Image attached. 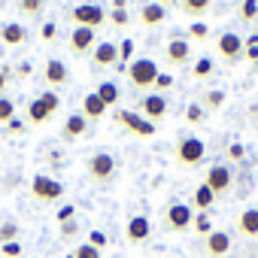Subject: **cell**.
Segmentation results:
<instances>
[{
	"label": "cell",
	"mask_w": 258,
	"mask_h": 258,
	"mask_svg": "<svg viewBox=\"0 0 258 258\" xmlns=\"http://www.w3.org/2000/svg\"><path fill=\"white\" fill-rule=\"evenodd\" d=\"M255 16H258V0H243V4H240V19L252 22Z\"/></svg>",
	"instance_id": "1f68e13d"
},
{
	"label": "cell",
	"mask_w": 258,
	"mask_h": 258,
	"mask_svg": "<svg viewBox=\"0 0 258 258\" xmlns=\"http://www.w3.org/2000/svg\"><path fill=\"white\" fill-rule=\"evenodd\" d=\"M0 40L7 46H22V43H28V28L19 22H7V25H0Z\"/></svg>",
	"instance_id": "44dd1931"
},
{
	"label": "cell",
	"mask_w": 258,
	"mask_h": 258,
	"mask_svg": "<svg viewBox=\"0 0 258 258\" xmlns=\"http://www.w3.org/2000/svg\"><path fill=\"white\" fill-rule=\"evenodd\" d=\"M94 94L106 103V109H109V106H115V103H118V97H121V94H118V85H115V82H109V79H106V82H100Z\"/></svg>",
	"instance_id": "cb8c5ba5"
},
{
	"label": "cell",
	"mask_w": 258,
	"mask_h": 258,
	"mask_svg": "<svg viewBox=\"0 0 258 258\" xmlns=\"http://www.w3.org/2000/svg\"><path fill=\"white\" fill-rule=\"evenodd\" d=\"M191 201H195V210H201V213H207V210H210V207L216 204V195H213V191H210V188H207V185L201 182V185L195 188V195H191Z\"/></svg>",
	"instance_id": "d4e9b609"
},
{
	"label": "cell",
	"mask_w": 258,
	"mask_h": 258,
	"mask_svg": "<svg viewBox=\"0 0 258 258\" xmlns=\"http://www.w3.org/2000/svg\"><path fill=\"white\" fill-rule=\"evenodd\" d=\"M70 255H73V258H100V249H94L91 243H79Z\"/></svg>",
	"instance_id": "4dcf8cb0"
},
{
	"label": "cell",
	"mask_w": 258,
	"mask_h": 258,
	"mask_svg": "<svg viewBox=\"0 0 258 258\" xmlns=\"http://www.w3.org/2000/svg\"><path fill=\"white\" fill-rule=\"evenodd\" d=\"M40 34H43V40H49V43H52V40L58 37V25H52V22H49V25H43V31H40Z\"/></svg>",
	"instance_id": "ab89813d"
},
{
	"label": "cell",
	"mask_w": 258,
	"mask_h": 258,
	"mask_svg": "<svg viewBox=\"0 0 258 258\" xmlns=\"http://www.w3.org/2000/svg\"><path fill=\"white\" fill-rule=\"evenodd\" d=\"M118 64V46L115 43H97L94 52H91V67L94 70H106V67H115Z\"/></svg>",
	"instance_id": "7c38bea8"
},
{
	"label": "cell",
	"mask_w": 258,
	"mask_h": 258,
	"mask_svg": "<svg viewBox=\"0 0 258 258\" xmlns=\"http://www.w3.org/2000/svg\"><path fill=\"white\" fill-rule=\"evenodd\" d=\"M82 115H85L88 121H97V118H103V115H106V103L91 91V94H85V97H82Z\"/></svg>",
	"instance_id": "7402d4cb"
},
{
	"label": "cell",
	"mask_w": 258,
	"mask_h": 258,
	"mask_svg": "<svg viewBox=\"0 0 258 258\" xmlns=\"http://www.w3.org/2000/svg\"><path fill=\"white\" fill-rule=\"evenodd\" d=\"M88 243H91L94 249H103V246H106V234H103V231H91V234H88Z\"/></svg>",
	"instance_id": "f35d334b"
},
{
	"label": "cell",
	"mask_w": 258,
	"mask_h": 258,
	"mask_svg": "<svg viewBox=\"0 0 258 258\" xmlns=\"http://www.w3.org/2000/svg\"><path fill=\"white\" fill-rule=\"evenodd\" d=\"M188 37H195V40H207V25H204V22L188 25Z\"/></svg>",
	"instance_id": "8d00e7d4"
},
{
	"label": "cell",
	"mask_w": 258,
	"mask_h": 258,
	"mask_svg": "<svg viewBox=\"0 0 258 258\" xmlns=\"http://www.w3.org/2000/svg\"><path fill=\"white\" fill-rule=\"evenodd\" d=\"M216 49H219V58H222L225 64H237V61H243V58H246V43H243V37H240V34H234V31L219 34Z\"/></svg>",
	"instance_id": "8992f818"
},
{
	"label": "cell",
	"mask_w": 258,
	"mask_h": 258,
	"mask_svg": "<svg viewBox=\"0 0 258 258\" xmlns=\"http://www.w3.org/2000/svg\"><path fill=\"white\" fill-rule=\"evenodd\" d=\"M115 170H118V161H115L109 152H94V155L88 158V179L97 182V185L109 182V179L115 176Z\"/></svg>",
	"instance_id": "52a82bcc"
},
{
	"label": "cell",
	"mask_w": 258,
	"mask_h": 258,
	"mask_svg": "<svg viewBox=\"0 0 258 258\" xmlns=\"http://www.w3.org/2000/svg\"><path fill=\"white\" fill-rule=\"evenodd\" d=\"M67 258H73V255H67Z\"/></svg>",
	"instance_id": "f907efd6"
},
{
	"label": "cell",
	"mask_w": 258,
	"mask_h": 258,
	"mask_svg": "<svg viewBox=\"0 0 258 258\" xmlns=\"http://www.w3.org/2000/svg\"><path fill=\"white\" fill-rule=\"evenodd\" d=\"M94 43H97V37H94L91 28H73V34H70V40H67L73 58H85L88 52H94Z\"/></svg>",
	"instance_id": "30bf717a"
},
{
	"label": "cell",
	"mask_w": 258,
	"mask_h": 258,
	"mask_svg": "<svg viewBox=\"0 0 258 258\" xmlns=\"http://www.w3.org/2000/svg\"><path fill=\"white\" fill-rule=\"evenodd\" d=\"M213 58H198L195 67H191V79H210L213 76Z\"/></svg>",
	"instance_id": "83f0119b"
},
{
	"label": "cell",
	"mask_w": 258,
	"mask_h": 258,
	"mask_svg": "<svg viewBox=\"0 0 258 258\" xmlns=\"http://www.w3.org/2000/svg\"><path fill=\"white\" fill-rule=\"evenodd\" d=\"M43 76H46V82L49 85H67V79H70V70H67V64L61 61V58H49L46 64H43Z\"/></svg>",
	"instance_id": "ac0fdd59"
},
{
	"label": "cell",
	"mask_w": 258,
	"mask_h": 258,
	"mask_svg": "<svg viewBox=\"0 0 258 258\" xmlns=\"http://www.w3.org/2000/svg\"><path fill=\"white\" fill-rule=\"evenodd\" d=\"M16 118V103L10 97H0V121H13Z\"/></svg>",
	"instance_id": "836d02e7"
},
{
	"label": "cell",
	"mask_w": 258,
	"mask_h": 258,
	"mask_svg": "<svg viewBox=\"0 0 258 258\" xmlns=\"http://www.w3.org/2000/svg\"><path fill=\"white\" fill-rule=\"evenodd\" d=\"M246 58H249V61H258V46L246 43Z\"/></svg>",
	"instance_id": "bcb514c9"
},
{
	"label": "cell",
	"mask_w": 258,
	"mask_h": 258,
	"mask_svg": "<svg viewBox=\"0 0 258 258\" xmlns=\"http://www.w3.org/2000/svg\"><path fill=\"white\" fill-rule=\"evenodd\" d=\"M140 22H143L146 28H161V25L167 22V10H164L161 4H155V0H149V4L140 7Z\"/></svg>",
	"instance_id": "d6986e66"
},
{
	"label": "cell",
	"mask_w": 258,
	"mask_h": 258,
	"mask_svg": "<svg viewBox=\"0 0 258 258\" xmlns=\"http://www.w3.org/2000/svg\"><path fill=\"white\" fill-rule=\"evenodd\" d=\"M115 121H121L124 127H131V131L140 134V137H152V134H155V124L146 121L140 112H127V109H121V112L115 115Z\"/></svg>",
	"instance_id": "e0dca14e"
},
{
	"label": "cell",
	"mask_w": 258,
	"mask_h": 258,
	"mask_svg": "<svg viewBox=\"0 0 258 258\" xmlns=\"http://www.w3.org/2000/svg\"><path fill=\"white\" fill-rule=\"evenodd\" d=\"M58 109H61V97L55 91H43L28 103V121L31 124H46Z\"/></svg>",
	"instance_id": "7a4b0ae2"
},
{
	"label": "cell",
	"mask_w": 258,
	"mask_h": 258,
	"mask_svg": "<svg viewBox=\"0 0 258 258\" xmlns=\"http://www.w3.org/2000/svg\"><path fill=\"white\" fill-rule=\"evenodd\" d=\"M7 82H10V73L0 70V97H4V91H7Z\"/></svg>",
	"instance_id": "7dc6e473"
},
{
	"label": "cell",
	"mask_w": 258,
	"mask_h": 258,
	"mask_svg": "<svg viewBox=\"0 0 258 258\" xmlns=\"http://www.w3.org/2000/svg\"><path fill=\"white\" fill-rule=\"evenodd\" d=\"M43 7H46V0H19V13L25 19H40Z\"/></svg>",
	"instance_id": "4316f807"
},
{
	"label": "cell",
	"mask_w": 258,
	"mask_h": 258,
	"mask_svg": "<svg viewBox=\"0 0 258 258\" xmlns=\"http://www.w3.org/2000/svg\"><path fill=\"white\" fill-rule=\"evenodd\" d=\"M127 70V79H131V85L134 88H140V91H146V88H152L155 85V79H158V64L152 61V58H137V61H131L124 67Z\"/></svg>",
	"instance_id": "3957f363"
},
{
	"label": "cell",
	"mask_w": 258,
	"mask_h": 258,
	"mask_svg": "<svg viewBox=\"0 0 258 258\" xmlns=\"http://www.w3.org/2000/svg\"><path fill=\"white\" fill-rule=\"evenodd\" d=\"M228 155H231V158H243V146H240V143H231Z\"/></svg>",
	"instance_id": "f6af8a7d"
},
{
	"label": "cell",
	"mask_w": 258,
	"mask_h": 258,
	"mask_svg": "<svg viewBox=\"0 0 258 258\" xmlns=\"http://www.w3.org/2000/svg\"><path fill=\"white\" fill-rule=\"evenodd\" d=\"M210 4H213V0H179V10L188 19H201V16L210 13Z\"/></svg>",
	"instance_id": "603a6c76"
},
{
	"label": "cell",
	"mask_w": 258,
	"mask_h": 258,
	"mask_svg": "<svg viewBox=\"0 0 258 258\" xmlns=\"http://www.w3.org/2000/svg\"><path fill=\"white\" fill-rule=\"evenodd\" d=\"M140 112H143V118H149V121L164 118V115H167V97H164V94H158V91L146 94V97L140 100Z\"/></svg>",
	"instance_id": "9a60e30c"
},
{
	"label": "cell",
	"mask_w": 258,
	"mask_h": 258,
	"mask_svg": "<svg viewBox=\"0 0 258 258\" xmlns=\"http://www.w3.org/2000/svg\"><path fill=\"white\" fill-rule=\"evenodd\" d=\"M204 115H207V109H204L201 103H188V109H185V121L201 124V121H204Z\"/></svg>",
	"instance_id": "f546056e"
},
{
	"label": "cell",
	"mask_w": 258,
	"mask_h": 258,
	"mask_svg": "<svg viewBox=\"0 0 258 258\" xmlns=\"http://www.w3.org/2000/svg\"><path fill=\"white\" fill-rule=\"evenodd\" d=\"M173 158L179 167L191 170V167H201L204 158H207V143L201 137H179L176 140V149H173Z\"/></svg>",
	"instance_id": "6da1fadb"
},
{
	"label": "cell",
	"mask_w": 258,
	"mask_h": 258,
	"mask_svg": "<svg viewBox=\"0 0 258 258\" xmlns=\"http://www.w3.org/2000/svg\"><path fill=\"white\" fill-rule=\"evenodd\" d=\"M85 131H88V118H85L82 112H70V115L64 118V124H61V140H67V143L82 140Z\"/></svg>",
	"instance_id": "4fadbf2b"
},
{
	"label": "cell",
	"mask_w": 258,
	"mask_h": 258,
	"mask_svg": "<svg viewBox=\"0 0 258 258\" xmlns=\"http://www.w3.org/2000/svg\"><path fill=\"white\" fill-rule=\"evenodd\" d=\"M188 58H191V43L185 37H176L164 46V64L167 67H182V64H188Z\"/></svg>",
	"instance_id": "8fae6325"
},
{
	"label": "cell",
	"mask_w": 258,
	"mask_h": 258,
	"mask_svg": "<svg viewBox=\"0 0 258 258\" xmlns=\"http://www.w3.org/2000/svg\"><path fill=\"white\" fill-rule=\"evenodd\" d=\"M237 231L240 237H249V240L258 237V207H249L237 216Z\"/></svg>",
	"instance_id": "ffe728a7"
},
{
	"label": "cell",
	"mask_w": 258,
	"mask_h": 258,
	"mask_svg": "<svg viewBox=\"0 0 258 258\" xmlns=\"http://www.w3.org/2000/svg\"><path fill=\"white\" fill-rule=\"evenodd\" d=\"M155 4H161L164 10H170V7H179V0H155Z\"/></svg>",
	"instance_id": "c3c4849f"
},
{
	"label": "cell",
	"mask_w": 258,
	"mask_h": 258,
	"mask_svg": "<svg viewBox=\"0 0 258 258\" xmlns=\"http://www.w3.org/2000/svg\"><path fill=\"white\" fill-rule=\"evenodd\" d=\"M31 195H34V201H40V204H55V201L64 198V182H58V179H52V176H46V173H37V176L31 179Z\"/></svg>",
	"instance_id": "5b68a950"
},
{
	"label": "cell",
	"mask_w": 258,
	"mask_h": 258,
	"mask_svg": "<svg viewBox=\"0 0 258 258\" xmlns=\"http://www.w3.org/2000/svg\"><path fill=\"white\" fill-rule=\"evenodd\" d=\"M191 225H195V231H198V234H204V237L213 231V222H210V216H207V213H198Z\"/></svg>",
	"instance_id": "e575fe53"
},
{
	"label": "cell",
	"mask_w": 258,
	"mask_h": 258,
	"mask_svg": "<svg viewBox=\"0 0 258 258\" xmlns=\"http://www.w3.org/2000/svg\"><path fill=\"white\" fill-rule=\"evenodd\" d=\"M16 237H19V225L16 222H4V225H0V246H4V243H16Z\"/></svg>",
	"instance_id": "f1b7e54d"
},
{
	"label": "cell",
	"mask_w": 258,
	"mask_h": 258,
	"mask_svg": "<svg viewBox=\"0 0 258 258\" xmlns=\"http://www.w3.org/2000/svg\"><path fill=\"white\" fill-rule=\"evenodd\" d=\"M201 106H204L207 112H216V109H222V106H225V91H219V88L207 91V94L201 97Z\"/></svg>",
	"instance_id": "484cf974"
},
{
	"label": "cell",
	"mask_w": 258,
	"mask_h": 258,
	"mask_svg": "<svg viewBox=\"0 0 258 258\" xmlns=\"http://www.w3.org/2000/svg\"><path fill=\"white\" fill-rule=\"evenodd\" d=\"M106 22L115 25V28H124L127 22H131V16H127V10H112V13H106Z\"/></svg>",
	"instance_id": "d6a6232c"
},
{
	"label": "cell",
	"mask_w": 258,
	"mask_h": 258,
	"mask_svg": "<svg viewBox=\"0 0 258 258\" xmlns=\"http://www.w3.org/2000/svg\"><path fill=\"white\" fill-rule=\"evenodd\" d=\"M191 222H195V213H191V207H188V204H170V207L164 210V228H167V231H173V234L188 231V228H191Z\"/></svg>",
	"instance_id": "9c48e42d"
},
{
	"label": "cell",
	"mask_w": 258,
	"mask_h": 258,
	"mask_svg": "<svg viewBox=\"0 0 258 258\" xmlns=\"http://www.w3.org/2000/svg\"><path fill=\"white\" fill-rule=\"evenodd\" d=\"M73 213H76L73 207H61V210H58V222H61V225H64V222H73Z\"/></svg>",
	"instance_id": "b9f144b4"
},
{
	"label": "cell",
	"mask_w": 258,
	"mask_h": 258,
	"mask_svg": "<svg viewBox=\"0 0 258 258\" xmlns=\"http://www.w3.org/2000/svg\"><path fill=\"white\" fill-rule=\"evenodd\" d=\"M131 52H134V40H124V43L118 46V64H121V70H124V61L131 58Z\"/></svg>",
	"instance_id": "d590c367"
},
{
	"label": "cell",
	"mask_w": 258,
	"mask_h": 258,
	"mask_svg": "<svg viewBox=\"0 0 258 258\" xmlns=\"http://www.w3.org/2000/svg\"><path fill=\"white\" fill-rule=\"evenodd\" d=\"M67 16H70V22H73L76 28H91V31H97L100 25H106V10L97 7V4H79V7H73Z\"/></svg>",
	"instance_id": "277c9868"
},
{
	"label": "cell",
	"mask_w": 258,
	"mask_h": 258,
	"mask_svg": "<svg viewBox=\"0 0 258 258\" xmlns=\"http://www.w3.org/2000/svg\"><path fill=\"white\" fill-rule=\"evenodd\" d=\"M76 234H79V225H76V219L61 225V237H64V240H70V237H76Z\"/></svg>",
	"instance_id": "74e56055"
},
{
	"label": "cell",
	"mask_w": 258,
	"mask_h": 258,
	"mask_svg": "<svg viewBox=\"0 0 258 258\" xmlns=\"http://www.w3.org/2000/svg\"><path fill=\"white\" fill-rule=\"evenodd\" d=\"M127 7V0H112V10H124Z\"/></svg>",
	"instance_id": "681fc988"
},
{
	"label": "cell",
	"mask_w": 258,
	"mask_h": 258,
	"mask_svg": "<svg viewBox=\"0 0 258 258\" xmlns=\"http://www.w3.org/2000/svg\"><path fill=\"white\" fill-rule=\"evenodd\" d=\"M16 70H19V73H16L19 79H28V76H31V64H28V61H25V64H19Z\"/></svg>",
	"instance_id": "ee69618b"
},
{
	"label": "cell",
	"mask_w": 258,
	"mask_h": 258,
	"mask_svg": "<svg viewBox=\"0 0 258 258\" xmlns=\"http://www.w3.org/2000/svg\"><path fill=\"white\" fill-rule=\"evenodd\" d=\"M204 185H207L216 198L228 195L231 185H234V173H231V167H225V164H213V167L207 170V176H204Z\"/></svg>",
	"instance_id": "ba28073f"
},
{
	"label": "cell",
	"mask_w": 258,
	"mask_h": 258,
	"mask_svg": "<svg viewBox=\"0 0 258 258\" xmlns=\"http://www.w3.org/2000/svg\"><path fill=\"white\" fill-rule=\"evenodd\" d=\"M204 249H207L210 258H222V255H228V252H231V234L213 228V231L204 237Z\"/></svg>",
	"instance_id": "2e32d148"
},
{
	"label": "cell",
	"mask_w": 258,
	"mask_h": 258,
	"mask_svg": "<svg viewBox=\"0 0 258 258\" xmlns=\"http://www.w3.org/2000/svg\"><path fill=\"white\" fill-rule=\"evenodd\" d=\"M0 249H4V255H13V258H16V255H22V246H19V243H4Z\"/></svg>",
	"instance_id": "7bdbcfd3"
},
{
	"label": "cell",
	"mask_w": 258,
	"mask_h": 258,
	"mask_svg": "<svg viewBox=\"0 0 258 258\" xmlns=\"http://www.w3.org/2000/svg\"><path fill=\"white\" fill-rule=\"evenodd\" d=\"M149 234H152V225H149L146 216H131V219H127V225H124V240L127 243H134V246L146 243Z\"/></svg>",
	"instance_id": "5bb4252c"
},
{
	"label": "cell",
	"mask_w": 258,
	"mask_h": 258,
	"mask_svg": "<svg viewBox=\"0 0 258 258\" xmlns=\"http://www.w3.org/2000/svg\"><path fill=\"white\" fill-rule=\"evenodd\" d=\"M170 85H173V76H170V73H158L155 88H170Z\"/></svg>",
	"instance_id": "60d3db41"
}]
</instances>
